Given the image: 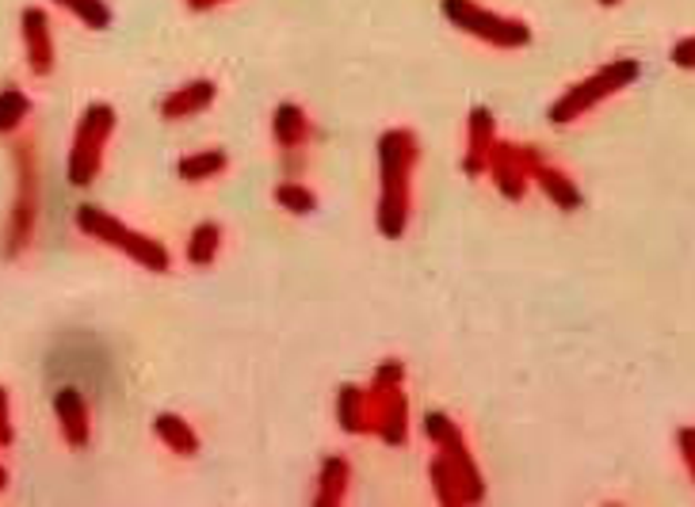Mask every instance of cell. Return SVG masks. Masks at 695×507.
Returning <instances> with one entry per match:
<instances>
[{
	"mask_svg": "<svg viewBox=\"0 0 695 507\" xmlns=\"http://www.w3.org/2000/svg\"><path fill=\"white\" fill-rule=\"evenodd\" d=\"M81 226L92 229V234H96L100 240H108V245H119L126 256H139L145 268H153V271H165L168 268V252H165V248H157L153 240L131 234V229H123L115 218H104V214H96V210H81Z\"/></svg>",
	"mask_w": 695,
	"mask_h": 507,
	"instance_id": "277c9868",
	"label": "cell"
},
{
	"mask_svg": "<svg viewBox=\"0 0 695 507\" xmlns=\"http://www.w3.org/2000/svg\"><path fill=\"white\" fill-rule=\"evenodd\" d=\"M222 165H226V157H222V153H207V157H187L184 165H180V172H184V179H207Z\"/></svg>",
	"mask_w": 695,
	"mask_h": 507,
	"instance_id": "8fae6325",
	"label": "cell"
},
{
	"mask_svg": "<svg viewBox=\"0 0 695 507\" xmlns=\"http://www.w3.org/2000/svg\"><path fill=\"white\" fill-rule=\"evenodd\" d=\"M23 107H28V103H23V96H16V92H4V96H0V131H8V126L20 123V111Z\"/></svg>",
	"mask_w": 695,
	"mask_h": 507,
	"instance_id": "4fadbf2b",
	"label": "cell"
},
{
	"mask_svg": "<svg viewBox=\"0 0 695 507\" xmlns=\"http://www.w3.org/2000/svg\"><path fill=\"white\" fill-rule=\"evenodd\" d=\"M676 446H681V458L695 480V427H681V432H676Z\"/></svg>",
	"mask_w": 695,
	"mask_h": 507,
	"instance_id": "5bb4252c",
	"label": "cell"
},
{
	"mask_svg": "<svg viewBox=\"0 0 695 507\" xmlns=\"http://www.w3.org/2000/svg\"><path fill=\"white\" fill-rule=\"evenodd\" d=\"M535 179H539V187L546 192V199L558 203L562 210H578L581 203V192H578V184H573L565 172H558V168H546V165H539L535 168Z\"/></svg>",
	"mask_w": 695,
	"mask_h": 507,
	"instance_id": "5b68a950",
	"label": "cell"
},
{
	"mask_svg": "<svg viewBox=\"0 0 695 507\" xmlns=\"http://www.w3.org/2000/svg\"><path fill=\"white\" fill-rule=\"evenodd\" d=\"M673 65L681 69H695V39H684L673 46Z\"/></svg>",
	"mask_w": 695,
	"mask_h": 507,
	"instance_id": "9a60e30c",
	"label": "cell"
},
{
	"mask_svg": "<svg viewBox=\"0 0 695 507\" xmlns=\"http://www.w3.org/2000/svg\"><path fill=\"white\" fill-rule=\"evenodd\" d=\"M157 435H161V439L173 443L176 454H192L195 451V435L187 432L184 424H180V416H161L157 420Z\"/></svg>",
	"mask_w": 695,
	"mask_h": 507,
	"instance_id": "ba28073f",
	"label": "cell"
},
{
	"mask_svg": "<svg viewBox=\"0 0 695 507\" xmlns=\"http://www.w3.org/2000/svg\"><path fill=\"white\" fill-rule=\"evenodd\" d=\"M62 4L76 8V15H84L92 28H108V8L96 4V0H62Z\"/></svg>",
	"mask_w": 695,
	"mask_h": 507,
	"instance_id": "7c38bea8",
	"label": "cell"
},
{
	"mask_svg": "<svg viewBox=\"0 0 695 507\" xmlns=\"http://www.w3.org/2000/svg\"><path fill=\"white\" fill-rule=\"evenodd\" d=\"M443 12H448V20L454 23V28L470 31L474 39L489 42V46L512 50V46H528V42H531V31L523 28L520 20L486 12L482 4H470V0H443Z\"/></svg>",
	"mask_w": 695,
	"mask_h": 507,
	"instance_id": "3957f363",
	"label": "cell"
},
{
	"mask_svg": "<svg viewBox=\"0 0 695 507\" xmlns=\"http://www.w3.org/2000/svg\"><path fill=\"white\" fill-rule=\"evenodd\" d=\"M214 248H218V226H200V234H195L192 248H187V256H192V263H211Z\"/></svg>",
	"mask_w": 695,
	"mask_h": 507,
	"instance_id": "9c48e42d",
	"label": "cell"
},
{
	"mask_svg": "<svg viewBox=\"0 0 695 507\" xmlns=\"http://www.w3.org/2000/svg\"><path fill=\"white\" fill-rule=\"evenodd\" d=\"M413 161V137L406 134H386L382 137V206H379V226L386 237H398L409 214V187L406 172Z\"/></svg>",
	"mask_w": 695,
	"mask_h": 507,
	"instance_id": "6da1fadb",
	"label": "cell"
},
{
	"mask_svg": "<svg viewBox=\"0 0 695 507\" xmlns=\"http://www.w3.org/2000/svg\"><path fill=\"white\" fill-rule=\"evenodd\" d=\"M0 485H4V474H0Z\"/></svg>",
	"mask_w": 695,
	"mask_h": 507,
	"instance_id": "e0dca14e",
	"label": "cell"
},
{
	"mask_svg": "<svg viewBox=\"0 0 695 507\" xmlns=\"http://www.w3.org/2000/svg\"><path fill=\"white\" fill-rule=\"evenodd\" d=\"M638 81V62H631V58H620V62H607L600 73L585 76L581 84H573L570 92H565L562 100L551 107V123H573V118H581L589 107H596V103H604L607 96H615V92H623L626 84Z\"/></svg>",
	"mask_w": 695,
	"mask_h": 507,
	"instance_id": "7a4b0ae2",
	"label": "cell"
},
{
	"mask_svg": "<svg viewBox=\"0 0 695 507\" xmlns=\"http://www.w3.org/2000/svg\"><path fill=\"white\" fill-rule=\"evenodd\" d=\"M600 4H607V8H612V4H620V0H600Z\"/></svg>",
	"mask_w": 695,
	"mask_h": 507,
	"instance_id": "2e32d148",
	"label": "cell"
},
{
	"mask_svg": "<svg viewBox=\"0 0 695 507\" xmlns=\"http://www.w3.org/2000/svg\"><path fill=\"white\" fill-rule=\"evenodd\" d=\"M276 199L287 206V210H295V214H306V210H314L317 199L306 187H298V184H279L276 187Z\"/></svg>",
	"mask_w": 695,
	"mask_h": 507,
	"instance_id": "30bf717a",
	"label": "cell"
},
{
	"mask_svg": "<svg viewBox=\"0 0 695 507\" xmlns=\"http://www.w3.org/2000/svg\"><path fill=\"white\" fill-rule=\"evenodd\" d=\"M211 96H214L211 81H200L195 89H184L176 100H168V103H165V111H168V118H184L192 107H203V103H211Z\"/></svg>",
	"mask_w": 695,
	"mask_h": 507,
	"instance_id": "8992f818",
	"label": "cell"
},
{
	"mask_svg": "<svg viewBox=\"0 0 695 507\" xmlns=\"http://www.w3.org/2000/svg\"><path fill=\"white\" fill-rule=\"evenodd\" d=\"M276 137L283 145H298L306 137V118L298 107H279L276 115Z\"/></svg>",
	"mask_w": 695,
	"mask_h": 507,
	"instance_id": "52a82bcc",
	"label": "cell"
}]
</instances>
